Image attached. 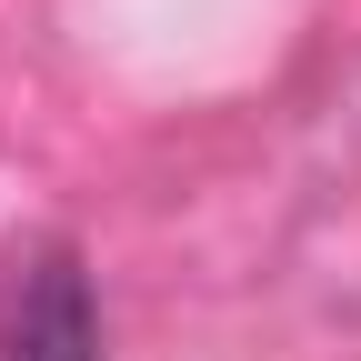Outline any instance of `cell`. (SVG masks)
<instances>
[{
    "label": "cell",
    "instance_id": "cell-1",
    "mask_svg": "<svg viewBox=\"0 0 361 361\" xmlns=\"http://www.w3.org/2000/svg\"><path fill=\"white\" fill-rule=\"evenodd\" d=\"M11 361H101V322H90V291L71 261H40L11 322Z\"/></svg>",
    "mask_w": 361,
    "mask_h": 361
}]
</instances>
